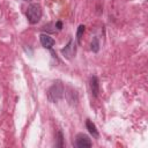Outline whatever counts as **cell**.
I'll return each instance as SVG.
<instances>
[{
    "instance_id": "6da1fadb",
    "label": "cell",
    "mask_w": 148,
    "mask_h": 148,
    "mask_svg": "<svg viewBox=\"0 0 148 148\" xmlns=\"http://www.w3.org/2000/svg\"><path fill=\"white\" fill-rule=\"evenodd\" d=\"M42 17V8L38 3H31L27 9V18L31 24L37 23Z\"/></svg>"
},
{
    "instance_id": "7a4b0ae2",
    "label": "cell",
    "mask_w": 148,
    "mask_h": 148,
    "mask_svg": "<svg viewBox=\"0 0 148 148\" xmlns=\"http://www.w3.org/2000/svg\"><path fill=\"white\" fill-rule=\"evenodd\" d=\"M62 92H64L62 84H61L60 82H57V83H54V84L50 88V90H49V92H47V96H49V98H50L51 101L56 102V101H58V99H60V98L62 97Z\"/></svg>"
},
{
    "instance_id": "3957f363",
    "label": "cell",
    "mask_w": 148,
    "mask_h": 148,
    "mask_svg": "<svg viewBox=\"0 0 148 148\" xmlns=\"http://www.w3.org/2000/svg\"><path fill=\"white\" fill-rule=\"evenodd\" d=\"M91 141L90 139L86 135V134H77L76 135V139H75V146L79 147V148H86V147H91Z\"/></svg>"
},
{
    "instance_id": "277c9868",
    "label": "cell",
    "mask_w": 148,
    "mask_h": 148,
    "mask_svg": "<svg viewBox=\"0 0 148 148\" xmlns=\"http://www.w3.org/2000/svg\"><path fill=\"white\" fill-rule=\"evenodd\" d=\"M40 43L45 49H52V46L54 45V39L49 35L42 34L40 35Z\"/></svg>"
},
{
    "instance_id": "5b68a950",
    "label": "cell",
    "mask_w": 148,
    "mask_h": 148,
    "mask_svg": "<svg viewBox=\"0 0 148 148\" xmlns=\"http://www.w3.org/2000/svg\"><path fill=\"white\" fill-rule=\"evenodd\" d=\"M90 89H91V94L97 97L98 92H99V83H98V79L96 76H92L90 79Z\"/></svg>"
},
{
    "instance_id": "8992f818",
    "label": "cell",
    "mask_w": 148,
    "mask_h": 148,
    "mask_svg": "<svg viewBox=\"0 0 148 148\" xmlns=\"http://www.w3.org/2000/svg\"><path fill=\"white\" fill-rule=\"evenodd\" d=\"M86 126H87V130L89 131V133L90 134H92V136H95V138H97L98 136V131H97V128H96V126H95V124L91 121V120H87L86 121Z\"/></svg>"
},
{
    "instance_id": "52a82bcc",
    "label": "cell",
    "mask_w": 148,
    "mask_h": 148,
    "mask_svg": "<svg viewBox=\"0 0 148 148\" xmlns=\"http://www.w3.org/2000/svg\"><path fill=\"white\" fill-rule=\"evenodd\" d=\"M84 28H86L84 25H80L79 29H77V32H76V39H77V43H79V44L82 43L81 39H82V34L84 32Z\"/></svg>"
},
{
    "instance_id": "ba28073f",
    "label": "cell",
    "mask_w": 148,
    "mask_h": 148,
    "mask_svg": "<svg viewBox=\"0 0 148 148\" xmlns=\"http://www.w3.org/2000/svg\"><path fill=\"white\" fill-rule=\"evenodd\" d=\"M98 49H99V45H98L97 38H94V40H92V43H91V50H92L94 52H97Z\"/></svg>"
},
{
    "instance_id": "9c48e42d",
    "label": "cell",
    "mask_w": 148,
    "mask_h": 148,
    "mask_svg": "<svg viewBox=\"0 0 148 148\" xmlns=\"http://www.w3.org/2000/svg\"><path fill=\"white\" fill-rule=\"evenodd\" d=\"M61 27H62V23L59 21V22H57V28L58 29H61Z\"/></svg>"
},
{
    "instance_id": "30bf717a",
    "label": "cell",
    "mask_w": 148,
    "mask_h": 148,
    "mask_svg": "<svg viewBox=\"0 0 148 148\" xmlns=\"http://www.w3.org/2000/svg\"><path fill=\"white\" fill-rule=\"evenodd\" d=\"M24 1H29V0H24Z\"/></svg>"
}]
</instances>
